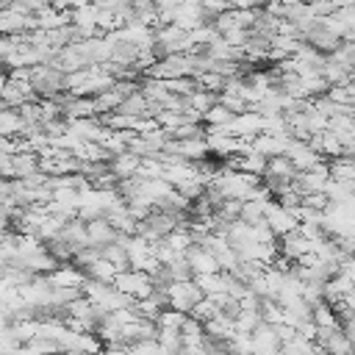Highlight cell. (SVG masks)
Segmentation results:
<instances>
[{
  "mask_svg": "<svg viewBox=\"0 0 355 355\" xmlns=\"http://www.w3.org/2000/svg\"><path fill=\"white\" fill-rule=\"evenodd\" d=\"M203 300V291L195 280H184V283H169L166 289V308L172 311H181V314H189L195 303Z\"/></svg>",
  "mask_w": 355,
  "mask_h": 355,
  "instance_id": "obj_1",
  "label": "cell"
},
{
  "mask_svg": "<svg viewBox=\"0 0 355 355\" xmlns=\"http://www.w3.org/2000/svg\"><path fill=\"white\" fill-rule=\"evenodd\" d=\"M117 291H122L125 297L131 300H144L150 297L153 291V280L144 275V272H136V269H125V272H117L114 283H111Z\"/></svg>",
  "mask_w": 355,
  "mask_h": 355,
  "instance_id": "obj_2",
  "label": "cell"
},
{
  "mask_svg": "<svg viewBox=\"0 0 355 355\" xmlns=\"http://www.w3.org/2000/svg\"><path fill=\"white\" fill-rule=\"evenodd\" d=\"M264 225L272 231V236L275 239H283L286 233H291V231H297V220H294V214L291 211H286V209H280L275 200L269 203V209H267V217H264Z\"/></svg>",
  "mask_w": 355,
  "mask_h": 355,
  "instance_id": "obj_3",
  "label": "cell"
},
{
  "mask_svg": "<svg viewBox=\"0 0 355 355\" xmlns=\"http://www.w3.org/2000/svg\"><path fill=\"white\" fill-rule=\"evenodd\" d=\"M184 258H186V264H189V269H192L195 275H217V272H220L217 258H214L209 250L198 247V244H192V247L184 253Z\"/></svg>",
  "mask_w": 355,
  "mask_h": 355,
  "instance_id": "obj_4",
  "label": "cell"
},
{
  "mask_svg": "<svg viewBox=\"0 0 355 355\" xmlns=\"http://www.w3.org/2000/svg\"><path fill=\"white\" fill-rule=\"evenodd\" d=\"M59 239H64L73 250H81V247H89V236H86V222L81 220V217H73V220H67L64 222V228H61V233H59Z\"/></svg>",
  "mask_w": 355,
  "mask_h": 355,
  "instance_id": "obj_5",
  "label": "cell"
},
{
  "mask_svg": "<svg viewBox=\"0 0 355 355\" xmlns=\"http://www.w3.org/2000/svg\"><path fill=\"white\" fill-rule=\"evenodd\" d=\"M86 236H89V247H106L117 239V231L106 222V217H97L86 222Z\"/></svg>",
  "mask_w": 355,
  "mask_h": 355,
  "instance_id": "obj_6",
  "label": "cell"
},
{
  "mask_svg": "<svg viewBox=\"0 0 355 355\" xmlns=\"http://www.w3.org/2000/svg\"><path fill=\"white\" fill-rule=\"evenodd\" d=\"M139 164H142V158L125 150L122 155H114V158L108 161V172L117 178V181H125V178H133V175H136Z\"/></svg>",
  "mask_w": 355,
  "mask_h": 355,
  "instance_id": "obj_7",
  "label": "cell"
},
{
  "mask_svg": "<svg viewBox=\"0 0 355 355\" xmlns=\"http://www.w3.org/2000/svg\"><path fill=\"white\" fill-rule=\"evenodd\" d=\"M12 172L15 178H28L34 172H39V155L31 150H20L12 155Z\"/></svg>",
  "mask_w": 355,
  "mask_h": 355,
  "instance_id": "obj_8",
  "label": "cell"
},
{
  "mask_svg": "<svg viewBox=\"0 0 355 355\" xmlns=\"http://www.w3.org/2000/svg\"><path fill=\"white\" fill-rule=\"evenodd\" d=\"M261 178H286V181H294L297 169L291 166V161L286 155H272V158H267V166H264Z\"/></svg>",
  "mask_w": 355,
  "mask_h": 355,
  "instance_id": "obj_9",
  "label": "cell"
},
{
  "mask_svg": "<svg viewBox=\"0 0 355 355\" xmlns=\"http://www.w3.org/2000/svg\"><path fill=\"white\" fill-rule=\"evenodd\" d=\"M89 280H100V283H114V278H117V267L114 264H108V261H103V258H97V261H92V264H86L84 269H81Z\"/></svg>",
  "mask_w": 355,
  "mask_h": 355,
  "instance_id": "obj_10",
  "label": "cell"
},
{
  "mask_svg": "<svg viewBox=\"0 0 355 355\" xmlns=\"http://www.w3.org/2000/svg\"><path fill=\"white\" fill-rule=\"evenodd\" d=\"M26 128L17 108H0V136H20Z\"/></svg>",
  "mask_w": 355,
  "mask_h": 355,
  "instance_id": "obj_11",
  "label": "cell"
},
{
  "mask_svg": "<svg viewBox=\"0 0 355 355\" xmlns=\"http://www.w3.org/2000/svg\"><path fill=\"white\" fill-rule=\"evenodd\" d=\"M184 319H186V314L164 308L158 314V319H155V330H161V333H178V330H181V325H184Z\"/></svg>",
  "mask_w": 355,
  "mask_h": 355,
  "instance_id": "obj_12",
  "label": "cell"
},
{
  "mask_svg": "<svg viewBox=\"0 0 355 355\" xmlns=\"http://www.w3.org/2000/svg\"><path fill=\"white\" fill-rule=\"evenodd\" d=\"M327 61H333V64H338V67L352 73V67H355V45L352 42H338V48L327 56Z\"/></svg>",
  "mask_w": 355,
  "mask_h": 355,
  "instance_id": "obj_13",
  "label": "cell"
},
{
  "mask_svg": "<svg viewBox=\"0 0 355 355\" xmlns=\"http://www.w3.org/2000/svg\"><path fill=\"white\" fill-rule=\"evenodd\" d=\"M119 103H122V97H119L114 89H108V92H103V95L92 97L95 117H97V114H111V111H117V106H119Z\"/></svg>",
  "mask_w": 355,
  "mask_h": 355,
  "instance_id": "obj_14",
  "label": "cell"
},
{
  "mask_svg": "<svg viewBox=\"0 0 355 355\" xmlns=\"http://www.w3.org/2000/svg\"><path fill=\"white\" fill-rule=\"evenodd\" d=\"M325 97H327L330 103H336V106H352V100H355V86H352V84L330 86V89L325 92Z\"/></svg>",
  "mask_w": 355,
  "mask_h": 355,
  "instance_id": "obj_15",
  "label": "cell"
},
{
  "mask_svg": "<svg viewBox=\"0 0 355 355\" xmlns=\"http://www.w3.org/2000/svg\"><path fill=\"white\" fill-rule=\"evenodd\" d=\"M217 103H220L222 108H228L231 114H244V111H247V103H244L239 95H225V92H220Z\"/></svg>",
  "mask_w": 355,
  "mask_h": 355,
  "instance_id": "obj_16",
  "label": "cell"
},
{
  "mask_svg": "<svg viewBox=\"0 0 355 355\" xmlns=\"http://www.w3.org/2000/svg\"><path fill=\"white\" fill-rule=\"evenodd\" d=\"M222 39H225V45H228V48H236V50H242V48H244V42H247V31H242V28H233V31L222 34Z\"/></svg>",
  "mask_w": 355,
  "mask_h": 355,
  "instance_id": "obj_17",
  "label": "cell"
},
{
  "mask_svg": "<svg viewBox=\"0 0 355 355\" xmlns=\"http://www.w3.org/2000/svg\"><path fill=\"white\" fill-rule=\"evenodd\" d=\"M131 349H133V355H164V349L158 347V341H155V338H150V341H139V344H133Z\"/></svg>",
  "mask_w": 355,
  "mask_h": 355,
  "instance_id": "obj_18",
  "label": "cell"
},
{
  "mask_svg": "<svg viewBox=\"0 0 355 355\" xmlns=\"http://www.w3.org/2000/svg\"><path fill=\"white\" fill-rule=\"evenodd\" d=\"M231 9H239V12H247V9H261L264 0H228Z\"/></svg>",
  "mask_w": 355,
  "mask_h": 355,
  "instance_id": "obj_19",
  "label": "cell"
},
{
  "mask_svg": "<svg viewBox=\"0 0 355 355\" xmlns=\"http://www.w3.org/2000/svg\"><path fill=\"white\" fill-rule=\"evenodd\" d=\"M153 3H155V9H158V12H172V9L181 6L184 0H153Z\"/></svg>",
  "mask_w": 355,
  "mask_h": 355,
  "instance_id": "obj_20",
  "label": "cell"
},
{
  "mask_svg": "<svg viewBox=\"0 0 355 355\" xmlns=\"http://www.w3.org/2000/svg\"><path fill=\"white\" fill-rule=\"evenodd\" d=\"M330 3H333V9H347L355 3V0H330Z\"/></svg>",
  "mask_w": 355,
  "mask_h": 355,
  "instance_id": "obj_21",
  "label": "cell"
}]
</instances>
